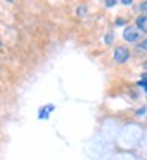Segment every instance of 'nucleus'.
Masks as SVG:
<instances>
[{
	"instance_id": "423d86ee",
	"label": "nucleus",
	"mask_w": 147,
	"mask_h": 160,
	"mask_svg": "<svg viewBox=\"0 0 147 160\" xmlns=\"http://www.w3.org/2000/svg\"><path fill=\"white\" fill-rule=\"evenodd\" d=\"M141 87H144V90H145V92H147V79H142V81H139L138 82Z\"/></svg>"
},
{
	"instance_id": "6e6552de",
	"label": "nucleus",
	"mask_w": 147,
	"mask_h": 160,
	"mask_svg": "<svg viewBox=\"0 0 147 160\" xmlns=\"http://www.w3.org/2000/svg\"><path fill=\"white\" fill-rule=\"evenodd\" d=\"M122 3H124V5H131V2H130V0H124Z\"/></svg>"
},
{
	"instance_id": "39448f33",
	"label": "nucleus",
	"mask_w": 147,
	"mask_h": 160,
	"mask_svg": "<svg viewBox=\"0 0 147 160\" xmlns=\"http://www.w3.org/2000/svg\"><path fill=\"white\" fill-rule=\"evenodd\" d=\"M139 10L144 13V16H147V2H142V3L139 5Z\"/></svg>"
},
{
	"instance_id": "0eeeda50",
	"label": "nucleus",
	"mask_w": 147,
	"mask_h": 160,
	"mask_svg": "<svg viewBox=\"0 0 147 160\" xmlns=\"http://www.w3.org/2000/svg\"><path fill=\"white\" fill-rule=\"evenodd\" d=\"M117 2H106V7H114Z\"/></svg>"
},
{
	"instance_id": "f03ea898",
	"label": "nucleus",
	"mask_w": 147,
	"mask_h": 160,
	"mask_svg": "<svg viewBox=\"0 0 147 160\" xmlns=\"http://www.w3.org/2000/svg\"><path fill=\"white\" fill-rule=\"evenodd\" d=\"M139 37H141V30H139L136 26H128V27H125V30H124V38H125V41H128V43H136V41L139 40Z\"/></svg>"
},
{
	"instance_id": "9d476101",
	"label": "nucleus",
	"mask_w": 147,
	"mask_h": 160,
	"mask_svg": "<svg viewBox=\"0 0 147 160\" xmlns=\"http://www.w3.org/2000/svg\"><path fill=\"white\" fill-rule=\"evenodd\" d=\"M142 67H144V70H145V72H147V60H145V62H144V65H142Z\"/></svg>"
},
{
	"instance_id": "1a4fd4ad",
	"label": "nucleus",
	"mask_w": 147,
	"mask_h": 160,
	"mask_svg": "<svg viewBox=\"0 0 147 160\" xmlns=\"http://www.w3.org/2000/svg\"><path fill=\"white\" fill-rule=\"evenodd\" d=\"M142 79H147V72H144V73H142Z\"/></svg>"
},
{
	"instance_id": "20e7f679",
	"label": "nucleus",
	"mask_w": 147,
	"mask_h": 160,
	"mask_svg": "<svg viewBox=\"0 0 147 160\" xmlns=\"http://www.w3.org/2000/svg\"><path fill=\"white\" fill-rule=\"evenodd\" d=\"M138 48H139V49H142V51H147V38H145V40H142V41L138 44Z\"/></svg>"
},
{
	"instance_id": "f257e3e1",
	"label": "nucleus",
	"mask_w": 147,
	"mask_h": 160,
	"mask_svg": "<svg viewBox=\"0 0 147 160\" xmlns=\"http://www.w3.org/2000/svg\"><path fill=\"white\" fill-rule=\"evenodd\" d=\"M131 54H130V49L127 46H117L114 49V54H112V59L115 63H127L130 60Z\"/></svg>"
},
{
	"instance_id": "7ed1b4c3",
	"label": "nucleus",
	"mask_w": 147,
	"mask_h": 160,
	"mask_svg": "<svg viewBox=\"0 0 147 160\" xmlns=\"http://www.w3.org/2000/svg\"><path fill=\"white\" fill-rule=\"evenodd\" d=\"M136 27L142 32V33H147V16H138L136 18Z\"/></svg>"
}]
</instances>
